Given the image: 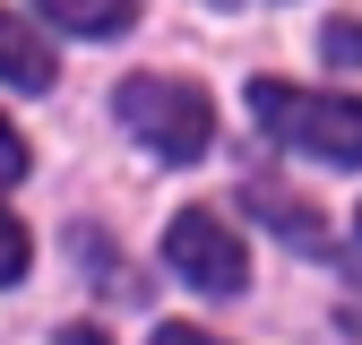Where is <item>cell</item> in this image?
Wrapping results in <instances>:
<instances>
[{
  "label": "cell",
  "instance_id": "9",
  "mask_svg": "<svg viewBox=\"0 0 362 345\" xmlns=\"http://www.w3.org/2000/svg\"><path fill=\"white\" fill-rule=\"evenodd\" d=\"M156 345H224V337H207V328H156Z\"/></svg>",
  "mask_w": 362,
  "mask_h": 345
},
{
  "label": "cell",
  "instance_id": "10",
  "mask_svg": "<svg viewBox=\"0 0 362 345\" xmlns=\"http://www.w3.org/2000/svg\"><path fill=\"white\" fill-rule=\"evenodd\" d=\"M61 345H104V337H95V328H69V337H61Z\"/></svg>",
  "mask_w": 362,
  "mask_h": 345
},
{
  "label": "cell",
  "instance_id": "5",
  "mask_svg": "<svg viewBox=\"0 0 362 345\" xmlns=\"http://www.w3.org/2000/svg\"><path fill=\"white\" fill-rule=\"evenodd\" d=\"M35 9L69 35H129L139 26V0H35Z\"/></svg>",
  "mask_w": 362,
  "mask_h": 345
},
{
  "label": "cell",
  "instance_id": "8",
  "mask_svg": "<svg viewBox=\"0 0 362 345\" xmlns=\"http://www.w3.org/2000/svg\"><path fill=\"white\" fill-rule=\"evenodd\" d=\"M18 172H26V139L0 121V182H18Z\"/></svg>",
  "mask_w": 362,
  "mask_h": 345
},
{
  "label": "cell",
  "instance_id": "2",
  "mask_svg": "<svg viewBox=\"0 0 362 345\" xmlns=\"http://www.w3.org/2000/svg\"><path fill=\"white\" fill-rule=\"evenodd\" d=\"M112 112L129 121V139H139L147 156H164V164H190V156H207V139H216L207 95L181 86V78H156V69L121 78V86H112Z\"/></svg>",
  "mask_w": 362,
  "mask_h": 345
},
{
  "label": "cell",
  "instance_id": "1",
  "mask_svg": "<svg viewBox=\"0 0 362 345\" xmlns=\"http://www.w3.org/2000/svg\"><path fill=\"white\" fill-rule=\"evenodd\" d=\"M250 112L267 139H285L320 164H362V104L354 95H302L285 78H250Z\"/></svg>",
  "mask_w": 362,
  "mask_h": 345
},
{
  "label": "cell",
  "instance_id": "4",
  "mask_svg": "<svg viewBox=\"0 0 362 345\" xmlns=\"http://www.w3.org/2000/svg\"><path fill=\"white\" fill-rule=\"evenodd\" d=\"M0 78H9V86H26V95H43V86L61 78V61H52V43H43L35 26H18L9 9H0Z\"/></svg>",
  "mask_w": 362,
  "mask_h": 345
},
{
  "label": "cell",
  "instance_id": "6",
  "mask_svg": "<svg viewBox=\"0 0 362 345\" xmlns=\"http://www.w3.org/2000/svg\"><path fill=\"white\" fill-rule=\"evenodd\" d=\"M320 52H328L337 69H362V18H328V35H320Z\"/></svg>",
  "mask_w": 362,
  "mask_h": 345
},
{
  "label": "cell",
  "instance_id": "3",
  "mask_svg": "<svg viewBox=\"0 0 362 345\" xmlns=\"http://www.w3.org/2000/svg\"><path fill=\"white\" fill-rule=\"evenodd\" d=\"M164 259H173L199 293H242V285H250V250H242V233L224 225L216 207H181L173 225H164Z\"/></svg>",
  "mask_w": 362,
  "mask_h": 345
},
{
  "label": "cell",
  "instance_id": "7",
  "mask_svg": "<svg viewBox=\"0 0 362 345\" xmlns=\"http://www.w3.org/2000/svg\"><path fill=\"white\" fill-rule=\"evenodd\" d=\"M26 259H35V250H26V225L0 207V285H18V276H26Z\"/></svg>",
  "mask_w": 362,
  "mask_h": 345
}]
</instances>
